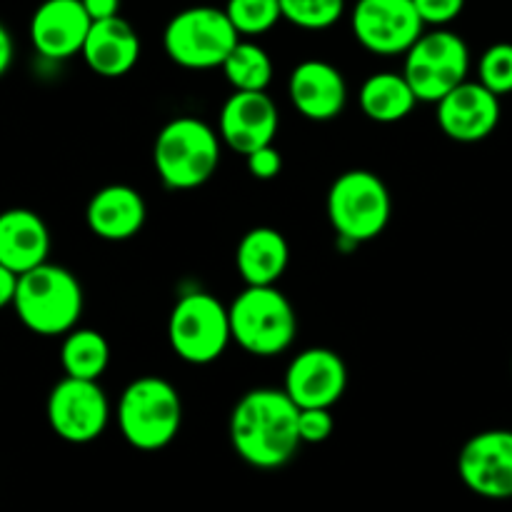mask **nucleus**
<instances>
[{
  "label": "nucleus",
  "instance_id": "5",
  "mask_svg": "<svg viewBox=\"0 0 512 512\" xmlns=\"http://www.w3.org/2000/svg\"><path fill=\"white\" fill-rule=\"evenodd\" d=\"M228 310L233 340L245 353L273 358L293 345L298 318L275 285H248Z\"/></svg>",
  "mask_w": 512,
  "mask_h": 512
},
{
  "label": "nucleus",
  "instance_id": "32",
  "mask_svg": "<svg viewBox=\"0 0 512 512\" xmlns=\"http://www.w3.org/2000/svg\"><path fill=\"white\" fill-rule=\"evenodd\" d=\"M15 288H18V275L0 263V310H3L5 305H13Z\"/></svg>",
  "mask_w": 512,
  "mask_h": 512
},
{
  "label": "nucleus",
  "instance_id": "26",
  "mask_svg": "<svg viewBox=\"0 0 512 512\" xmlns=\"http://www.w3.org/2000/svg\"><path fill=\"white\" fill-rule=\"evenodd\" d=\"M283 20L303 30H325L345 13V0H280Z\"/></svg>",
  "mask_w": 512,
  "mask_h": 512
},
{
  "label": "nucleus",
  "instance_id": "10",
  "mask_svg": "<svg viewBox=\"0 0 512 512\" xmlns=\"http://www.w3.org/2000/svg\"><path fill=\"white\" fill-rule=\"evenodd\" d=\"M110 420L108 395L98 380L65 375L48 395V423L60 440L85 445L105 433Z\"/></svg>",
  "mask_w": 512,
  "mask_h": 512
},
{
  "label": "nucleus",
  "instance_id": "17",
  "mask_svg": "<svg viewBox=\"0 0 512 512\" xmlns=\"http://www.w3.org/2000/svg\"><path fill=\"white\" fill-rule=\"evenodd\" d=\"M288 95L303 118L328 123L345 110L348 83L335 65L325 60H303L290 73Z\"/></svg>",
  "mask_w": 512,
  "mask_h": 512
},
{
  "label": "nucleus",
  "instance_id": "14",
  "mask_svg": "<svg viewBox=\"0 0 512 512\" xmlns=\"http://www.w3.org/2000/svg\"><path fill=\"white\" fill-rule=\"evenodd\" d=\"M278 125V108L265 90H235L220 108V138L240 155L273 145Z\"/></svg>",
  "mask_w": 512,
  "mask_h": 512
},
{
  "label": "nucleus",
  "instance_id": "31",
  "mask_svg": "<svg viewBox=\"0 0 512 512\" xmlns=\"http://www.w3.org/2000/svg\"><path fill=\"white\" fill-rule=\"evenodd\" d=\"M93 20L115 18L120 13V0H80Z\"/></svg>",
  "mask_w": 512,
  "mask_h": 512
},
{
  "label": "nucleus",
  "instance_id": "9",
  "mask_svg": "<svg viewBox=\"0 0 512 512\" xmlns=\"http://www.w3.org/2000/svg\"><path fill=\"white\" fill-rule=\"evenodd\" d=\"M470 48L453 30H430L405 53L403 75L423 103H438L468 80Z\"/></svg>",
  "mask_w": 512,
  "mask_h": 512
},
{
  "label": "nucleus",
  "instance_id": "27",
  "mask_svg": "<svg viewBox=\"0 0 512 512\" xmlns=\"http://www.w3.org/2000/svg\"><path fill=\"white\" fill-rule=\"evenodd\" d=\"M480 83L495 95L512 93V43H495L483 53L478 65Z\"/></svg>",
  "mask_w": 512,
  "mask_h": 512
},
{
  "label": "nucleus",
  "instance_id": "20",
  "mask_svg": "<svg viewBox=\"0 0 512 512\" xmlns=\"http://www.w3.org/2000/svg\"><path fill=\"white\" fill-rule=\"evenodd\" d=\"M148 208H145L143 195L130 185H105L90 198L85 220L93 235L120 243L130 240L143 230Z\"/></svg>",
  "mask_w": 512,
  "mask_h": 512
},
{
  "label": "nucleus",
  "instance_id": "2",
  "mask_svg": "<svg viewBox=\"0 0 512 512\" xmlns=\"http://www.w3.org/2000/svg\"><path fill=\"white\" fill-rule=\"evenodd\" d=\"M13 310L35 335H68L83 313V288L70 270L43 263L18 275Z\"/></svg>",
  "mask_w": 512,
  "mask_h": 512
},
{
  "label": "nucleus",
  "instance_id": "4",
  "mask_svg": "<svg viewBox=\"0 0 512 512\" xmlns=\"http://www.w3.org/2000/svg\"><path fill=\"white\" fill-rule=\"evenodd\" d=\"M183 403L168 380L145 375L123 390L118 403V425L128 445L143 453L163 450L178 438Z\"/></svg>",
  "mask_w": 512,
  "mask_h": 512
},
{
  "label": "nucleus",
  "instance_id": "22",
  "mask_svg": "<svg viewBox=\"0 0 512 512\" xmlns=\"http://www.w3.org/2000/svg\"><path fill=\"white\" fill-rule=\"evenodd\" d=\"M418 95L403 73H375L360 88V108L375 123H398L413 113Z\"/></svg>",
  "mask_w": 512,
  "mask_h": 512
},
{
  "label": "nucleus",
  "instance_id": "13",
  "mask_svg": "<svg viewBox=\"0 0 512 512\" xmlns=\"http://www.w3.org/2000/svg\"><path fill=\"white\" fill-rule=\"evenodd\" d=\"M348 388V368L335 350L308 348L293 358L285 373V393L300 410L333 408Z\"/></svg>",
  "mask_w": 512,
  "mask_h": 512
},
{
  "label": "nucleus",
  "instance_id": "8",
  "mask_svg": "<svg viewBox=\"0 0 512 512\" xmlns=\"http://www.w3.org/2000/svg\"><path fill=\"white\" fill-rule=\"evenodd\" d=\"M173 353L190 365H210L233 340L230 310L210 293H188L175 303L168 320Z\"/></svg>",
  "mask_w": 512,
  "mask_h": 512
},
{
  "label": "nucleus",
  "instance_id": "21",
  "mask_svg": "<svg viewBox=\"0 0 512 512\" xmlns=\"http://www.w3.org/2000/svg\"><path fill=\"white\" fill-rule=\"evenodd\" d=\"M290 263V245L275 228H253L235 250V265L245 285H275Z\"/></svg>",
  "mask_w": 512,
  "mask_h": 512
},
{
  "label": "nucleus",
  "instance_id": "3",
  "mask_svg": "<svg viewBox=\"0 0 512 512\" xmlns=\"http://www.w3.org/2000/svg\"><path fill=\"white\" fill-rule=\"evenodd\" d=\"M153 163L170 190H195L208 183L220 165L218 133L205 120L175 118L155 138Z\"/></svg>",
  "mask_w": 512,
  "mask_h": 512
},
{
  "label": "nucleus",
  "instance_id": "28",
  "mask_svg": "<svg viewBox=\"0 0 512 512\" xmlns=\"http://www.w3.org/2000/svg\"><path fill=\"white\" fill-rule=\"evenodd\" d=\"M335 420L330 415V408H305L298 415V433L303 443L318 445L333 435Z\"/></svg>",
  "mask_w": 512,
  "mask_h": 512
},
{
  "label": "nucleus",
  "instance_id": "6",
  "mask_svg": "<svg viewBox=\"0 0 512 512\" xmlns=\"http://www.w3.org/2000/svg\"><path fill=\"white\" fill-rule=\"evenodd\" d=\"M393 200L388 185L370 170H348L338 175L328 193V218L340 240L368 243L390 223Z\"/></svg>",
  "mask_w": 512,
  "mask_h": 512
},
{
  "label": "nucleus",
  "instance_id": "1",
  "mask_svg": "<svg viewBox=\"0 0 512 512\" xmlns=\"http://www.w3.org/2000/svg\"><path fill=\"white\" fill-rule=\"evenodd\" d=\"M300 408L285 390L258 388L245 393L230 415V443L248 465L275 470L288 465L303 445Z\"/></svg>",
  "mask_w": 512,
  "mask_h": 512
},
{
  "label": "nucleus",
  "instance_id": "23",
  "mask_svg": "<svg viewBox=\"0 0 512 512\" xmlns=\"http://www.w3.org/2000/svg\"><path fill=\"white\" fill-rule=\"evenodd\" d=\"M110 345L105 335L90 328H73L60 348V365L68 378L98 380L108 370Z\"/></svg>",
  "mask_w": 512,
  "mask_h": 512
},
{
  "label": "nucleus",
  "instance_id": "30",
  "mask_svg": "<svg viewBox=\"0 0 512 512\" xmlns=\"http://www.w3.org/2000/svg\"><path fill=\"white\" fill-rule=\"evenodd\" d=\"M248 160V173L255 180H273L278 178L280 170H283V155L280 150H275L273 145H265V148L253 150L250 155H245Z\"/></svg>",
  "mask_w": 512,
  "mask_h": 512
},
{
  "label": "nucleus",
  "instance_id": "25",
  "mask_svg": "<svg viewBox=\"0 0 512 512\" xmlns=\"http://www.w3.org/2000/svg\"><path fill=\"white\" fill-rule=\"evenodd\" d=\"M225 13L240 35H263L283 20L280 0H228Z\"/></svg>",
  "mask_w": 512,
  "mask_h": 512
},
{
  "label": "nucleus",
  "instance_id": "19",
  "mask_svg": "<svg viewBox=\"0 0 512 512\" xmlns=\"http://www.w3.org/2000/svg\"><path fill=\"white\" fill-rule=\"evenodd\" d=\"M50 230L38 213L10 208L0 213V263L23 275L48 263Z\"/></svg>",
  "mask_w": 512,
  "mask_h": 512
},
{
  "label": "nucleus",
  "instance_id": "29",
  "mask_svg": "<svg viewBox=\"0 0 512 512\" xmlns=\"http://www.w3.org/2000/svg\"><path fill=\"white\" fill-rule=\"evenodd\" d=\"M415 8H418L420 18L425 25H443L453 23L465 8V0H413Z\"/></svg>",
  "mask_w": 512,
  "mask_h": 512
},
{
  "label": "nucleus",
  "instance_id": "18",
  "mask_svg": "<svg viewBox=\"0 0 512 512\" xmlns=\"http://www.w3.org/2000/svg\"><path fill=\"white\" fill-rule=\"evenodd\" d=\"M80 55H83V60L95 75L123 78L138 63L140 38L133 25L125 18H120V15L93 20Z\"/></svg>",
  "mask_w": 512,
  "mask_h": 512
},
{
  "label": "nucleus",
  "instance_id": "12",
  "mask_svg": "<svg viewBox=\"0 0 512 512\" xmlns=\"http://www.w3.org/2000/svg\"><path fill=\"white\" fill-rule=\"evenodd\" d=\"M458 475L465 488L480 498H512V430L473 435L458 455Z\"/></svg>",
  "mask_w": 512,
  "mask_h": 512
},
{
  "label": "nucleus",
  "instance_id": "24",
  "mask_svg": "<svg viewBox=\"0 0 512 512\" xmlns=\"http://www.w3.org/2000/svg\"><path fill=\"white\" fill-rule=\"evenodd\" d=\"M223 73L233 90H265L273 80V60L260 45L238 40L223 63Z\"/></svg>",
  "mask_w": 512,
  "mask_h": 512
},
{
  "label": "nucleus",
  "instance_id": "33",
  "mask_svg": "<svg viewBox=\"0 0 512 512\" xmlns=\"http://www.w3.org/2000/svg\"><path fill=\"white\" fill-rule=\"evenodd\" d=\"M10 65H13V38H10L8 28L0 23V78L8 73Z\"/></svg>",
  "mask_w": 512,
  "mask_h": 512
},
{
  "label": "nucleus",
  "instance_id": "11",
  "mask_svg": "<svg viewBox=\"0 0 512 512\" xmlns=\"http://www.w3.org/2000/svg\"><path fill=\"white\" fill-rule=\"evenodd\" d=\"M350 25L355 40L375 55H405L425 33L413 0H358Z\"/></svg>",
  "mask_w": 512,
  "mask_h": 512
},
{
  "label": "nucleus",
  "instance_id": "7",
  "mask_svg": "<svg viewBox=\"0 0 512 512\" xmlns=\"http://www.w3.org/2000/svg\"><path fill=\"white\" fill-rule=\"evenodd\" d=\"M238 40L240 33L225 10L195 5L170 18L163 33V48L180 68L210 70L223 68Z\"/></svg>",
  "mask_w": 512,
  "mask_h": 512
},
{
  "label": "nucleus",
  "instance_id": "16",
  "mask_svg": "<svg viewBox=\"0 0 512 512\" xmlns=\"http://www.w3.org/2000/svg\"><path fill=\"white\" fill-rule=\"evenodd\" d=\"M90 25L80 0H43L30 18V43L43 58L68 60L83 50Z\"/></svg>",
  "mask_w": 512,
  "mask_h": 512
},
{
  "label": "nucleus",
  "instance_id": "15",
  "mask_svg": "<svg viewBox=\"0 0 512 512\" xmlns=\"http://www.w3.org/2000/svg\"><path fill=\"white\" fill-rule=\"evenodd\" d=\"M438 125L450 140L458 143H480L500 123V95L483 83H460L438 100Z\"/></svg>",
  "mask_w": 512,
  "mask_h": 512
}]
</instances>
